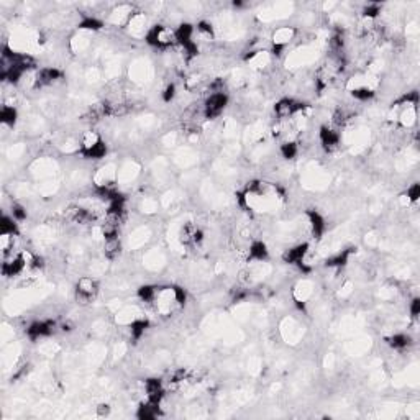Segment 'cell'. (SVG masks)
I'll use <instances>...</instances> for the list:
<instances>
[{"instance_id":"obj_1","label":"cell","mask_w":420,"mask_h":420,"mask_svg":"<svg viewBox=\"0 0 420 420\" xmlns=\"http://www.w3.org/2000/svg\"><path fill=\"white\" fill-rule=\"evenodd\" d=\"M145 41L153 48H169L173 45H176V30L166 27V25H153L151 28L146 30L145 35Z\"/></svg>"},{"instance_id":"obj_2","label":"cell","mask_w":420,"mask_h":420,"mask_svg":"<svg viewBox=\"0 0 420 420\" xmlns=\"http://www.w3.org/2000/svg\"><path fill=\"white\" fill-rule=\"evenodd\" d=\"M99 292V282L92 276H82L75 284V297L82 304H87L92 299H96Z\"/></svg>"},{"instance_id":"obj_3","label":"cell","mask_w":420,"mask_h":420,"mask_svg":"<svg viewBox=\"0 0 420 420\" xmlns=\"http://www.w3.org/2000/svg\"><path fill=\"white\" fill-rule=\"evenodd\" d=\"M226 104H228V96H226L225 92H218V94H210V96L205 99L204 105H202V108H204V117H205V119H208V120H210V119H217V117L225 110Z\"/></svg>"},{"instance_id":"obj_4","label":"cell","mask_w":420,"mask_h":420,"mask_svg":"<svg viewBox=\"0 0 420 420\" xmlns=\"http://www.w3.org/2000/svg\"><path fill=\"white\" fill-rule=\"evenodd\" d=\"M56 330V322L53 320H40V322H33L28 329H27V335L31 341H36L41 338L51 337Z\"/></svg>"},{"instance_id":"obj_5","label":"cell","mask_w":420,"mask_h":420,"mask_svg":"<svg viewBox=\"0 0 420 420\" xmlns=\"http://www.w3.org/2000/svg\"><path fill=\"white\" fill-rule=\"evenodd\" d=\"M318 138H320V145L323 146L327 153H333V151H337L340 148V133L335 128L329 127V125L320 127Z\"/></svg>"},{"instance_id":"obj_6","label":"cell","mask_w":420,"mask_h":420,"mask_svg":"<svg viewBox=\"0 0 420 420\" xmlns=\"http://www.w3.org/2000/svg\"><path fill=\"white\" fill-rule=\"evenodd\" d=\"M145 392H146V400L161 406V402L166 396V388L163 386L161 379H158V377H149V379L145 381Z\"/></svg>"},{"instance_id":"obj_7","label":"cell","mask_w":420,"mask_h":420,"mask_svg":"<svg viewBox=\"0 0 420 420\" xmlns=\"http://www.w3.org/2000/svg\"><path fill=\"white\" fill-rule=\"evenodd\" d=\"M309 255V243H299V245L292 246L289 250H285L282 253V261L288 264H296L302 266V263L306 261V256Z\"/></svg>"},{"instance_id":"obj_8","label":"cell","mask_w":420,"mask_h":420,"mask_svg":"<svg viewBox=\"0 0 420 420\" xmlns=\"http://www.w3.org/2000/svg\"><path fill=\"white\" fill-rule=\"evenodd\" d=\"M36 84L35 89L38 87H46V86H53L54 82H58L60 79H63V71H60L58 68H53V66H48V68H41L40 71H36Z\"/></svg>"},{"instance_id":"obj_9","label":"cell","mask_w":420,"mask_h":420,"mask_svg":"<svg viewBox=\"0 0 420 420\" xmlns=\"http://www.w3.org/2000/svg\"><path fill=\"white\" fill-rule=\"evenodd\" d=\"M268 258H270V250H268L266 243L263 241H253L250 245V250H248V263H263V261H268Z\"/></svg>"},{"instance_id":"obj_10","label":"cell","mask_w":420,"mask_h":420,"mask_svg":"<svg viewBox=\"0 0 420 420\" xmlns=\"http://www.w3.org/2000/svg\"><path fill=\"white\" fill-rule=\"evenodd\" d=\"M296 28L294 27H279L273 31V45L276 46H288L296 36Z\"/></svg>"},{"instance_id":"obj_11","label":"cell","mask_w":420,"mask_h":420,"mask_svg":"<svg viewBox=\"0 0 420 420\" xmlns=\"http://www.w3.org/2000/svg\"><path fill=\"white\" fill-rule=\"evenodd\" d=\"M307 217H309L310 228H312L314 238H320L323 235V232H325V218L314 208L307 210Z\"/></svg>"},{"instance_id":"obj_12","label":"cell","mask_w":420,"mask_h":420,"mask_svg":"<svg viewBox=\"0 0 420 420\" xmlns=\"http://www.w3.org/2000/svg\"><path fill=\"white\" fill-rule=\"evenodd\" d=\"M159 407H161V406L153 404V402H149V400L143 402V404L137 410V417L140 420H153V418H158L159 415H161V412H159Z\"/></svg>"},{"instance_id":"obj_13","label":"cell","mask_w":420,"mask_h":420,"mask_svg":"<svg viewBox=\"0 0 420 420\" xmlns=\"http://www.w3.org/2000/svg\"><path fill=\"white\" fill-rule=\"evenodd\" d=\"M386 341H388V345L396 351H404L406 348L412 345V338L406 333H394L392 337L386 338Z\"/></svg>"},{"instance_id":"obj_14","label":"cell","mask_w":420,"mask_h":420,"mask_svg":"<svg viewBox=\"0 0 420 420\" xmlns=\"http://www.w3.org/2000/svg\"><path fill=\"white\" fill-rule=\"evenodd\" d=\"M355 250H356V248L341 250L340 253L333 255V256H330L329 259H327V261H325V266H329V268H343V266H347L348 259H350L351 253H353Z\"/></svg>"},{"instance_id":"obj_15","label":"cell","mask_w":420,"mask_h":420,"mask_svg":"<svg viewBox=\"0 0 420 420\" xmlns=\"http://www.w3.org/2000/svg\"><path fill=\"white\" fill-rule=\"evenodd\" d=\"M100 141H102V137H100L97 131H94V130L86 131L81 138L79 151H81V153H84V151H89L90 148H94L96 145H99Z\"/></svg>"},{"instance_id":"obj_16","label":"cell","mask_w":420,"mask_h":420,"mask_svg":"<svg viewBox=\"0 0 420 420\" xmlns=\"http://www.w3.org/2000/svg\"><path fill=\"white\" fill-rule=\"evenodd\" d=\"M122 253V243L119 238L104 240V255L107 259H117Z\"/></svg>"},{"instance_id":"obj_17","label":"cell","mask_w":420,"mask_h":420,"mask_svg":"<svg viewBox=\"0 0 420 420\" xmlns=\"http://www.w3.org/2000/svg\"><path fill=\"white\" fill-rule=\"evenodd\" d=\"M0 235H15L18 237V225L16 220L12 215H2V220H0Z\"/></svg>"},{"instance_id":"obj_18","label":"cell","mask_w":420,"mask_h":420,"mask_svg":"<svg viewBox=\"0 0 420 420\" xmlns=\"http://www.w3.org/2000/svg\"><path fill=\"white\" fill-rule=\"evenodd\" d=\"M16 117H18V113H16L15 105H7V104L2 105V110H0V120H2V123L5 125V127L13 128L15 123H16Z\"/></svg>"},{"instance_id":"obj_19","label":"cell","mask_w":420,"mask_h":420,"mask_svg":"<svg viewBox=\"0 0 420 420\" xmlns=\"http://www.w3.org/2000/svg\"><path fill=\"white\" fill-rule=\"evenodd\" d=\"M350 92H351L353 99L359 100V102H368V100H371L376 96V90L371 86H368V84H365V86H359L356 89H351Z\"/></svg>"},{"instance_id":"obj_20","label":"cell","mask_w":420,"mask_h":420,"mask_svg":"<svg viewBox=\"0 0 420 420\" xmlns=\"http://www.w3.org/2000/svg\"><path fill=\"white\" fill-rule=\"evenodd\" d=\"M279 153H281V156L284 159H294L299 155V143L294 141V140L284 141L282 145L279 146Z\"/></svg>"},{"instance_id":"obj_21","label":"cell","mask_w":420,"mask_h":420,"mask_svg":"<svg viewBox=\"0 0 420 420\" xmlns=\"http://www.w3.org/2000/svg\"><path fill=\"white\" fill-rule=\"evenodd\" d=\"M158 291H159V288H156V285H151V284L141 285V288L138 289V297L141 299V302H146V304H151V302H155V300H156Z\"/></svg>"},{"instance_id":"obj_22","label":"cell","mask_w":420,"mask_h":420,"mask_svg":"<svg viewBox=\"0 0 420 420\" xmlns=\"http://www.w3.org/2000/svg\"><path fill=\"white\" fill-rule=\"evenodd\" d=\"M78 27L81 30H87V31H99L104 28V22L96 18V16H84Z\"/></svg>"},{"instance_id":"obj_23","label":"cell","mask_w":420,"mask_h":420,"mask_svg":"<svg viewBox=\"0 0 420 420\" xmlns=\"http://www.w3.org/2000/svg\"><path fill=\"white\" fill-rule=\"evenodd\" d=\"M148 320H143V318H137L130 323V335L133 340H140L143 335H145L146 329H148Z\"/></svg>"},{"instance_id":"obj_24","label":"cell","mask_w":420,"mask_h":420,"mask_svg":"<svg viewBox=\"0 0 420 420\" xmlns=\"http://www.w3.org/2000/svg\"><path fill=\"white\" fill-rule=\"evenodd\" d=\"M86 159H102L105 158L107 155V145H105V141L102 140L99 143V145H96L94 148H90L89 151H84V153H81Z\"/></svg>"},{"instance_id":"obj_25","label":"cell","mask_w":420,"mask_h":420,"mask_svg":"<svg viewBox=\"0 0 420 420\" xmlns=\"http://www.w3.org/2000/svg\"><path fill=\"white\" fill-rule=\"evenodd\" d=\"M196 35L200 38V40H204V41H212L214 40V28H212V25H210L208 22H199L197 23V27H196Z\"/></svg>"},{"instance_id":"obj_26","label":"cell","mask_w":420,"mask_h":420,"mask_svg":"<svg viewBox=\"0 0 420 420\" xmlns=\"http://www.w3.org/2000/svg\"><path fill=\"white\" fill-rule=\"evenodd\" d=\"M381 10H383V7L379 4H368L363 8V18L374 22L377 16L381 15Z\"/></svg>"},{"instance_id":"obj_27","label":"cell","mask_w":420,"mask_h":420,"mask_svg":"<svg viewBox=\"0 0 420 420\" xmlns=\"http://www.w3.org/2000/svg\"><path fill=\"white\" fill-rule=\"evenodd\" d=\"M10 215L15 218L16 222H23V220H27V208H25L23 205L20 204H12V210H10Z\"/></svg>"},{"instance_id":"obj_28","label":"cell","mask_w":420,"mask_h":420,"mask_svg":"<svg viewBox=\"0 0 420 420\" xmlns=\"http://www.w3.org/2000/svg\"><path fill=\"white\" fill-rule=\"evenodd\" d=\"M406 197L409 199V202L410 204H415L417 200L420 199V184L418 182H414L412 186L407 187V194Z\"/></svg>"},{"instance_id":"obj_29","label":"cell","mask_w":420,"mask_h":420,"mask_svg":"<svg viewBox=\"0 0 420 420\" xmlns=\"http://www.w3.org/2000/svg\"><path fill=\"white\" fill-rule=\"evenodd\" d=\"M409 312H410V315H412V318H417V317H418V314H420V299H418V297H414L412 302H410Z\"/></svg>"},{"instance_id":"obj_30","label":"cell","mask_w":420,"mask_h":420,"mask_svg":"<svg viewBox=\"0 0 420 420\" xmlns=\"http://www.w3.org/2000/svg\"><path fill=\"white\" fill-rule=\"evenodd\" d=\"M174 97H176V86H174V84H169V86H167L164 89V92H163V100H164V102H171Z\"/></svg>"},{"instance_id":"obj_31","label":"cell","mask_w":420,"mask_h":420,"mask_svg":"<svg viewBox=\"0 0 420 420\" xmlns=\"http://www.w3.org/2000/svg\"><path fill=\"white\" fill-rule=\"evenodd\" d=\"M96 412H97L99 417H108V415H110V412H112V407L108 406V404H99L96 407Z\"/></svg>"}]
</instances>
